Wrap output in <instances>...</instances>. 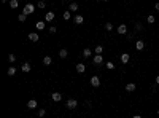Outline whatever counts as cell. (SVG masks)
<instances>
[{
  "label": "cell",
  "instance_id": "cell-1",
  "mask_svg": "<svg viewBox=\"0 0 159 118\" xmlns=\"http://www.w3.org/2000/svg\"><path fill=\"white\" fill-rule=\"evenodd\" d=\"M33 11H35V5H32V3H27L24 8H22V13H24V15H32Z\"/></svg>",
  "mask_w": 159,
  "mask_h": 118
},
{
  "label": "cell",
  "instance_id": "cell-2",
  "mask_svg": "<svg viewBox=\"0 0 159 118\" xmlns=\"http://www.w3.org/2000/svg\"><path fill=\"white\" fill-rule=\"evenodd\" d=\"M65 105H67V109H69V110H73V109H76V105H78V101H76V99H69L65 102Z\"/></svg>",
  "mask_w": 159,
  "mask_h": 118
},
{
  "label": "cell",
  "instance_id": "cell-3",
  "mask_svg": "<svg viewBox=\"0 0 159 118\" xmlns=\"http://www.w3.org/2000/svg\"><path fill=\"white\" fill-rule=\"evenodd\" d=\"M91 85L94 86V88H97V86L100 85V78L97 75H94V77H91Z\"/></svg>",
  "mask_w": 159,
  "mask_h": 118
},
{
  "label": "cell",
  "instance_id": "cell-4",
  "mask_svg": "<svg viewBox=\"0 0 159 118\" xmlns=\"http://www.w3.org/2000/svg\"><path fill=\"white\" fill-rule=\"evenodd\" d=\"M143 48H145L143 40H137V42H135V50H137V51H142Z\"/></svg>",
  "mask_w": 159,
  "mask_h": 118
},
{
  "label": "cell",
  "instance_id": "cell-5",
  "mask_svg": "<svg viewBox=\"0 0 159 118\" xmlns=\"http://www.w3.org/2000/svg\"><path fill=\"white\" fill-rule=\"evenodd\" d=\"M118 34H121V35L127 34V27H126V24H119V26H118Z\"/></svg>",
  "mask_w": 159,
  "mask_h": 118
},
{
  "label": "cell",
  "instance_id": "cell-6",
  "mask_svg": "<svg viewBox=\"0 0 159 118\" xmlns=\"http://www.w3.org/2000/svg\"><path fill=\"white\" fill-rule=\"evenodd\" d=\"M119 59H121V62H123V64H127V62H129V61H130V56L127 54V53H123Z\"/></svg>",
  "mask_w": 159,
  "mask_h": 118
},
{
  "label": "cell",
  "instance_id": "cell-7",
  "mask_svg": "<svg viewBox=\"0 0 159 118\" xmlns=\"http://www.w3.org/2000/svg\"><path fill=\"white\" fill-rule=\"evenodd\" d=\"M92 61H94V64H97V66H99V64L103 62V58H102V54H96L92 58Z\"/></svg>",
  "mask_w": 159,
  "mask_h": 118
},
{
  "label": "cell",
  "instance_id": "cell-8",
  "mask_svg": "<svg viewBox=\"0 0 159 118\" xmlns=\"http://www.w3.org/2000/svg\"><path fill=\"white\" fill-rule=\"evenodd\" d=\"M76 72H78V73H84V72H86V66H84V64H76Z\"/></svg>",
  "mask_w": 159,
  "mask_h": 118
},
{
  "label": "cell",
  "instance_id": "cell-9",
  "mask_svg": "<svg viewBox=\"0 0 159 118\" xmlns=\"http://www.w3.org/2000/svg\"><path fill=\"white\" fill-rule=\"evenodd\" d=\"M51 99L54 101V102H60L62 96H60V93H53V94H51Z\"/></svg>",
  "mask_w": 159,
  "mask_h": 118
},
{
  "label": "cell",
  "instance_id": "cell-10",
  "mask_svg": "<svg viewBox=\"0 0 159 118\" xmlns=\"http://www.w3.org/2000/svg\"><path fill=\"white\" fill-rule=\"evenodd\" d=\"M30 69H32V66H30V64L29 62H24V64H22V66H21V70H22V72H30Z\"/></svg>",
  "mask_w": 159,
  "mask_h": 118
},
{
  "label": "cell",
  "instance_id": "cell-11",
  "mask_svg": "<svg viewBox=\"0 0 159 118\" xmlns=\"http://www.w3.org/2000/svg\"><path fill=\"white\" fill-rule=\"evenodd\" d=\"M38 38H40L38 34H35V32H30L29 34V40H30V42H38Z\"/></svg>",
  "mask_w": 159,
  "mask_h": 118
},
{
  "label": "cell",
  "instance_id": "cell-12",
  "mask_svg": "<svg viewBox=\"0 0 159 118\" xmlns=\"http://www.w3.org/2000/svg\"><path fill=\"white\" fill-rule=\"evenodd\" d=\"M83 21H84V18L81 15H78V16H75V18H73V22H75V24H83Z\"/></svg>",
  "mask_w": 159,
  "mask_h": 118
},
{
  "label": "cell",
  "instance_id": "cell-13",
  "mask_svg": "<svg viewBox=\"0 0 159 118\" xmlns=\"http://www.w3.org/2000/svg\"><path fill=\"white\" fill-rule=\"evenodd\" d=\"M135 88H137V85H135V83H127V85H126V91H129V93L135 91Z\"/></svg>",
  "mask_w": 159,
  "mask_h": 118
},
{
  "label": "cell",
  "instance_id": "cell-14",
  "mask_svg": "<svg viewBox=\"0 0 159 118\" xmlns=\"http://www.w3.org/2000/svg\"><path fill=\"white\" fill-rule=\"evenodd\" d=\"M83 56H84V58H91V56H92V50H91V48H84Z\"/></svg>",
  "mask_w": 159,
  "mask_h": 118
},
{
  "label": "cell",
  "instance_id": "cell-15",
  "mask_svg": "<svg viewBox=\"0 0 159 118\" xmlns=\"http://www.w3.org/2000/svg\"><path fill=\"white\" fill-rule=\"evenodd\" d=\"M67 56H69V51H67V50H59V58H62V59H65Z\"/></svg>",
  "mask_w": 159,
  "mask_h": 118
},
{
  "label": "cell",
  "instance_id": "cell-16",
  "mask_svg": "<svg viewBox=\"0 0 159 118\" xmlns=\"http://www.w3.org/2000/svg\"><path fill=\"white\" fill-rule=\"evenodd\" d=\"M53 19H54V13L53 11H48L45 15V21H53Z\"/></svg>",
  "mask_w": 159,
  "mask_h": 118
},
{
  "label": "cell",
  "instance_id": "cell-17",
  "mask_svg": "<svg viewBox=\"0 0 159 118\" xmlns=\"http://www.w3.org/2000/svg\"><path fill=\"white\" fill-rule=\"evenodd\" d=\"M78 10V3H75V2H72L69 5V11H76Z\"/></svg>",
  "mask_w": 159,
  "mask_h": 118
},
{
  "label": "cell",
  "instance_id": "cell-18",
  "mask_svg": "<svg viewBox=\"0 0 159 118\" xmlns=\"http://www.w3.org/2000/svg\"><path fill=\"white\" fill-rule=\"evenodd\" d=\"M27 107H29V109H35V107H37V101L35 99H30L29 102H27Z\"/></svg>",
  "mask_w": 159,
  "mask_h": 118
},
{
  "label": "cell",
  "instance_id": "cell-19",
  "mask_svg": "<svg viewBox=\"0 0 159 118\" xmlns=\"http://www.w3.org/2000/svg\"><path fill=\"white\" fill-rule=\"evenodd\" d=\"M51 62H53V59L49 58V56H45V58H43V64H45V66H49Z\"/></svg>",
  "mask_w": 159,
  "mask_h": 118
},
{
  "label": "cell",
  "instance_id": "cell-20",
  "mask_svg": "<svg viewBox=\"0 0 159 118\" xmlns=\"http://www.w3.org/2000/svg\"><path fill=\"white\" fill-rule=\"evenodd\" d=\"M35 27L38 29V30H43V29H45V22H43V21H38V22L35 24Z\"/></svg>",
  "mask_w": 159,
  "mask_h": 118
},
{
  "label": "cell",
  "instance_id": "cell-21",
  "mask_svg": "<svg viewBox=\"0 0 159 118\" xmlns=\"http://www.w3.org/2000/svg\"><path fill=\"white\" fill-rule=\"evenodd\" d=\"M62 18L65 19V21H69V19L72 18V11H65V13H64V15H62Z\"/></svg>",
  "mask_w": 159,
  "mask_h": 118
},
{
  "label": "cell",
  "instance_id": "cell-22",
  "mask_svg": "<svg viewBox=\"0 0 159 118\" xmlns=\"http://www.w3.org/2000/svg\"><path fill=\"white\" fill-rule=\"evenodd\" d=\"M18 5H19L18 0H10V6H11V8H18Z\"/></svg>",
  "mask_w": 159,
  "mask_h": 118
},
{
  "label": "cell",
  "instance_id": "cell-23",
  "mask_svg": "<svg viewBox=\"0 0 159 118\" xmlns=\"http://www.w3.org/2000/svg\"><path fill=\"white\" fill-rule=\"evenodd\" d=\"M102 51H103V46H96V48H94V53H96V54H102Z\"/></svg>",
  "mask_w": 159,
  "mask_h": 118
},
{
  "label": "cell",
  "instance_id": "cell-24",
  "mask_svg": "<svg viewBox=\"0 0 159 118\" xmlns=\"http://www.w3.org/2000/svg\"><path fill=\"white\" fill-rule=\"evenodd\" d=\"M146 21L150 22V24H154V22H156V18H154L153 15H150V16H148V18H146Z\"/></svg>",
  "mask_w": 159,
  "mask_h": 118
},
{
  "label": "cell",
  "instance_id": "cell-25",
  "mask_svg": "<svg viewBox=\"0 0 159 118\" xmlns=\"http://www.w3.org/2000/svg\"><path fill=\"white\" fill-rule=\"evenodd\" d=\"M18 19H19V21H21V22H24L26 19H27V15H24V13H21V15L18 16Z\"/></svg>",
  "mask_w": 159,
  "mask_h": 118
},
{
  "label": "cell",
  "instance_id": "cell-26",
  "mask_svg": "<svg viewBox=\"0 0 159 118\" xmlns=\"http://www.w3.org/2000/svg\"><path fill=\"white\" fill-rule=\"evenodd\" d=\"M14 73H16V69H14V67H10V69H8V75H10V77H13Z\"/></svg>",
  "mask_w": 159,
  "mask_h": 118
},
{
  "label": "cell",
  "instance_id": "cell-27",
  "mask_svg": "<svg viewBox=\"0 0 159 118\" xmlns=\"http://www.w3.org/2000/svg\"><path fill=\"white\" fill-rule=\"evenodd\" d=\"M107 69L113 70V69H115V62H111V61H108V62H107Z\"/></svg>",
  "mask_w": 159,
  "mask_h": 118
},
{
  "label": "cell",
  "instance_id": "cell-28",
  "mask_svg": "<svg viewBox=\"0 0 159 118\" xmlns=\"http://www.w3.org/2000/svg\"><path fill=\"white\" fill-rule=\"evenodd\" d=\"M8 61H10V62L13 64V62H14V61H16V56L13 54V53H11V54H8Z\"/></svg>",
  "mask_w": 159,
  "mask_h": 118
},
{
  "label": "cell",
  "instance_id": "cell-29",
  "mask_svg": "<svg viewBox=\"0 0 159 118\" xmlns=\"http://www.w3.org/2000/svg\"><path fill=\"white\" fill-rule=\"evenodd\" d=\"M105 29L107 30H113V24H111V22H107V24H105Z\"/></svg>",
  "mask_w": 159,
  "mask_h": 118
},
{
  "label": "cell",
  "instance_id": "cell-30",
  "mask_svg": "<svg viewBox=\"0 0 159 118\" xmlns=\"http://www.w3.org/2000/svg\"><path fill=\"white\" fill-rule=\"evenodd\" d=\"M38 115H40V117H45V115H46V110H45V109H40V110H38Z\"/></svg>",
  "mask_w": 159,
  "mask_h": 118
},
{
  "label": "cell",
  "instance_id": "cell-31",
  "mask_svg": "<svg viewBox=\"0 0 159 118\" xmlns=\"http://www.w3.org/2000/svg\"><path fill=\"white\" fill-rule=\"evenodd\" d=\"M37 6H38V8H45V2H38V5H37Z\"/></svg>",
  "mask_w": 159,
  "mask_h": 118
},
{
  "label": "cell",
  "instance_id": "cell-32",
  "mask_svg": "<svg viewBox=\"0 0 159 118\" xmlns=\"http://www.w3.org/2000/svg\"><path fill=\"white\" fill-rule=\"evenodd\" d=\"M135 30H142V24H135Z\"/></svg>",
  "mask_w": 159,
  "mask_h": 118
},
{
  "label": "cell",
  "instance_id": "cell-33",
  "mask_svg": "<svg viewBox=\"0 0 159 118\" xmlns=\"http://www.w3.org/2000/svg\"><path fill=\"white\" fill-rule=\"evenodd\" d=\"M49 34H56V27H49Z\"/></svg>",
  "mask_w": 159,
  "mask_h": 118
},
{
  "label": "cell",
  "instance_id": "cell-34",
  "mask_svg": "<svg viewBox=\"0 0 159 118\" xmlns=\"http://www.w3.org/2000/svg\"><path fill=\"white\" fill-rule=\"evenodd\" d=\"M154 10H158V11H159V2L156 3V5H154Z\"/></svg>",
  "mask_w": 159,
  "mask_h": 118
},
{
  "label": "cell",
  "instance_id": "cell-35",
  "mask_svg": "<svg viewBox=\"0 0 159 118\" xmlns=\"http://www.w3.org/2000/svg\"><path fill=\"white\" fill-rule=\"evenodd\" d=\"M156 85H159V75L156 77Z\"/></svg>",
  "mask_w": 159,
  "mask_h": 118
},
{
  "label": "cell",
  "instance_id": "cell-36",
  "mask_svg": "<svg viewBox=\"0 0 159 118\" xmlns=\"http://www.w3.org/2000/svg\"><path fill=\"white\" fill-rule=\"evenodd\" d=\"M132 118H142V117H140V115H134Z\"/></svg>",
  "mask_w": 159,
  "mask_h": 118
},
{
  "label": "cell",
  "instance_id": "cell-37",
  "mask_svg": "<svg viewBox=\"0 0 159 118\" xmlns=\"http://www.w3.org/2000/svg\"><path fill=\"white\" fill-rule=\"evenodd\" d=\"M99 2H108V0H99Z\"/></svg>",
  "mask_w": 159,
  "mask_h": 118
},
{
  "label": "cell",
  "instance_id": "cell-38",
  "mask_svg": "<svg viewBox=\"0 0 159 118\" xmlns=\"http://www.w3.org/2000/svg\"><path fill=\"white\" fill-rule=\"evenodd\" d=\"M158 117H159V109H158Z\"/></svg>",
  "mask_w": 159,
  "mask_h": 118
},
{
  "label": "cell",
  "instance_id": "cell-39",
  "mask_svg": "<svg viewBox=\"0 0 159 118\" xmlns=\"http://www.w3.org/2000/svg\"><path fill=\"white\" fill-rule=\"evenodd\" d=\"M2 2H3V3H5V2H6V0H2Z\"/></svg>",
  "mask_w": 159,
  "mask_h": 118
}]
</instances>
